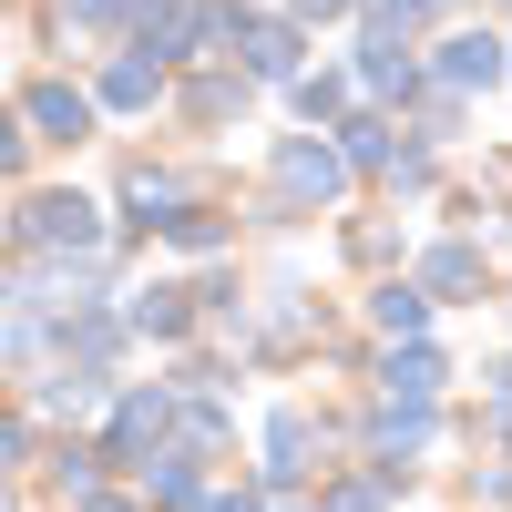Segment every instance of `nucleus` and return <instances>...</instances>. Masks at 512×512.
I'll return each mask as SVG.
<instances>
[{
    "instance_id": "1",
    "label": "nucleus",
    "mask_w": 512,
    "mask_h": 512,
    "mask_svg": "<svg viewBox=\"0 0 512 512\" xmlns=\"http://www.w3.org/2000/svg\"><path fill=\"white\" fill-rule=\"evenodd\" d=\"M11 246H21V256H93V246H103V205H93V195H72V185L21 195Z\"/></svg>"
},
{
    "instance_id": "2",
    "label": "nucleus",
    "mask_w": 512,
    "mask_h": 512,
    "mask_svg": "<svg viewBox=\"0 0 512 512\" xmlns=\"http://www.w3.org/2000/svg\"><path fill=\"white\" fill-rule=\"evenodd\" d=\"M349 175H359V164H349V144H328V123L277 144V195H287V205H328Z\"/></svg>"
},
{
    "instance_id": "3",
    "label": "nucleus",
    "mask_w": 512,
    "mask_h": 512,
    "mask_svg": "<svg viewBox=\"0 0 512 512\" xmlns=\"http://www.w3.org/2000/svg\"><path fill=\"white\" fill-rule=\"evenodd\" d=\"M359 93H379V103H400L410 93V82H420V62H410V31L400 21H379V31H359Z\"/></svg>"
},
{
    "instance_id": "4",
    "label": "nucleus",
    "mask_w": 512,
    "mask_h": 512,
    "mask_svg": "<svg viewBox=\"0 0 512 512\" xmlns=\"http://www.w3.org/2000/svg\"><path fill=\"white\" fill-rule=\"evenodd\" d=\"M164 441H175V400H164V390H123L113 400V461H144V451H164Z\"/></svg>"
},
{
    "instance_id": "5",
    "label": "nucleus",
    "mask_w": 512,
    "mask_h": 512,
    "mask_svg": "<svg viewBox=\"0 0 512 512\" xmlns=\"http://www.w3.org/2000/svg\"><path fill=\"white\" fill-rule=\"evenodd\" d=\"M21 123L41 144H82L93 134V93H72V82H21Z\"/></svg>"
},
{
    "instance_id": "6",
    "label": "nucleus",
    "mask_w": 512,
    "mask_h": 512,
    "mask_svg": "<svg viewBox=\"0 0 512 512\" xmlns=\"http://www.w3.org/2000/svg\"><path fill=\"white\" fill-rule=\"evenodd\" d=\"M236 52H246L256 82H297V62H308V21H297V11H287V21H246Z\"/></svg>"
},
{
    "instance_id": "7",
    "label": "nucleus",
    "mask_w": 512,
    "mask_h": 512,
    "mask_svg": "<svg viewBox=\"0 0 512 512\" xmlns=\"http://www.w3.org/2000/svg\"><path fill=\"white\" fill-rule=\"evenodd\" d=\"M502 72H512V41L502 31H451L441 41V82H451V93H492Z\"/></svg>"
},
{
    "instance_id": "8",
    "label": "nucleus",
    "mask_w": 512,
    "mask_h": 512,
    "mask_svg": "<svg viewBox=\"0 0 512 512\" xmlns=\"http://www.w3.org/2000/svg\"><path fill=\"white\" fill-rule=\"evenodd\" d=\"M441 379H451V359L431 349V338H390V359H379V390H400V400H441Z\"/></svg>"
},
{
    "instance_id": "9",
    "label": "nucleus",
    "mask_w": 512,
    "mask_h": 512,
    "mask_svg": "<svg viewBox=\"0 0 512 512\" xmlns=\"http://www.w3.org/2000/svg\"><path fill=\"white\" fill-rule=\"evenodd\" d=\"M308 451H318L308 410H277V420H267V492H297V482H308Z\"/></svg>"
},
{
    "instance_id": "10",
    "label": "nucleus",
    "mask_w": 512,
    "mask_h": 512,
    "mask_svg": "<svg viewBox=\"0 0 512 512\" xmlns=\"http://www.w3.org/2000/svg\"><path fill=\"white\" fill-rule=\"evenodd\" d=\"M195 318H205L195 287H144V297H134V328H144V338H195Z\"/></svg>"
},
{
    "instance_id": "11",
    "label": "nucleus",
    "mask_w": 512,
    "mask_h": 512,
    "mask_svg": "<svg viewBox=\"0 0 512 512\" xmlns=\"http://www.w3.org/2000/svg\"><path fill=\"white\" fill-rule=\"evenodd\" d=\"M103 461H113V451H93V441H62V451H52V502H62V512H82V502L103 492Z\"/></svg>"
},
{
    "instance_id": "12",
    "label": "nucleus",
    "mask_w": 512,
    "mask_h": 512,
    "mask_svg": "<svg viewBox=\"0 0 512 512\" xmlns=\"http://www.w3.org/2000/svg\"><path fill=\"white\" fill-rule=\"evenodd\" d=\"M431 308H441L431 287H400V277H390V287L369 297V328H379V338H420V328H431Z\"/></svg>"
},
{
    "instance_id": "13",
    "label": "nucleus",
    "mask_w": 512,
    "mask_h": 512,
    "mask_svg": "<svg viewBox=\"0 0 512 512\" xmlns=\"http://www.w3.org/2000/svg\"><path fill=\"white\" fill-rule=\"evenodd\" d=\"M144 502H154V512H195V502H205V472H195V441L154 461V482H144Z\"/></svg>"
},
{
    "instance_id": "14",
    "label": "nucleus",
    "mask_w": 512,
    "mask_h": 512,
    "mask_svg": "<svg viewBox=\"0 0 512 512\" xmlns=\"http://www.w3.org/2000/svg\"><path fill=\"white\" fill-rule=\"evenodd\" d=\"M420 287H431V297H472L482 287V246H431V256H420Z\"/></svg>"
},
{
    "instance_id": "15",
    "label": "nucleus",
    "mask_w": 512,
    "mask_h": 512,
    "mask_svg": "<svg viewBox=\"0 0 512 512\" xmlns=\"http://www.w3.org/2000/svg\"><path fill=\"white\" fill-rule=\"evenodd\" d=\"M338 144H349L359 175H400V144H390V123H379V113H349V123H338Z\"/></svg>"
},
{
    "instance_id": "16",
    "label": "nucleus",
    "mask_w": 512,
    "mask_h": 512,
    "mask_svg": "<svg viewBox=\"0 0 512 512\" xmlns=\"http://www.w3.org/2000/svg\"><path fill=\"white\" fill-rule=\"evenodd\" d=\"M154 93H164V62H144V52H123V62L103 72V103H113V113H144Z\"/></svg>"
},
{
    "instance_id": "17",
    "label": "nucleus",
    "mask_w": 512,
    "mask_h": 512,
    "mask_svg": "<svg viewBox=\"0 0 512 512\" xmlns=\"http://www.w3.org/2000/svg\"><path fill=\"white\" fill-rule=\"evenodd\" d=\"M236 113H246V82H226V72L185 82V123H236Z\"/></svg>"
},
{
    "instance_id": "18",
    "label": "nucleus",
    "mask_w": 512,
    "mask_h": 512,
    "mask_svg": "<svg viewBox=\"0 0 512 512\" xmlns=\"http://www.w3.org/2000/svg\"><path fill=\"white\" fill-rule=\"evenodd\" d=\"M164 236H175L185 256H216V246H226L236 226H226V216H216V205H205V195H195V205H185V216H175V226H164Z\"/></svg>"
},
{
    "instance_id": "19",
    "label": "nucleus",
    "mask_w": 512,
    "mask_h": 512,
    "mask_svg": "<svg viewBox=\"0 0 512 512\" xmlns=\"http://www.w3.org/2000/svg\"><path fill=\"white\" fill-rule=\"evenodd\" d=\"M349 82H359V72H297V113H308V123H338Z\"/></svg>"
},
{
    "instance_id": "20",
    "label": "nucleus",
    "mask_w": 512,
    "mask_h": 512,
    "mask_svg": "<svg viewBox=\"0 0 512 512\" xmlns=\"http://www.w3.org/2000/svg\"><path fill=\"white\" fill-rule=\"evenodd\" d=\"M390 482H400V472H379V482H338L328 512H390Z\"/></svg>"
},
{
    "instance_id": "21",
    "label": "nucleus",
    "mask_w": 512,
    "mask_h": 512,
    "mask_svg": "<svg viewBox=\"0 0 512 512\" xmlns=\"http://www.w3.org/2000/svg\"><path fill=\"white\" fill-rule=\"evenodd\" d=\"M461 134V93H431V103H420V144H451Z\"/></svg>"
},
{
    "instance_id": "22",
    "label": "nucleus",
    "mask_w": 512,
    "mask_h": 512,
    "mask_svg": "<svg viewBox=\"0 0 512 512\" xmlns=\"http://www.w3.org/2000/svg\"><path fill=\"white\" fill-rule=\"evenodd\" d=\"M379 21H400V31H420V21H441V11H461V0H369Z\"/></svg>"
},
{
    "instance_id": "23",
    "label": "nucleus",
    "mask_w": 512,
    "mask_h": 512,
    "mask_svg": "<svg viewBox=\"0 0 512 512\" xmlns=\"http://www.w3.org/2000/svg\"><path fill=\"white\" fill-rule=\"evenodd\" d=\"M287 11H297V21H338V11H349V0H287Z\"/></svg>"
},
{
    "instance_id": "24",
    "label": "nucleus",
    "mask_w": 512,
    "mask_h": 512,
    "mask_svg": "<svg viewBox=\"0 0 512 512\" xmlns=\"http://www.w3.org/2000/svg\"><path fill=\"white\" fill-rule=\"evenodd\" d=\"M205 512H267V502H256V492H216V502H205Z\"/></svg>"
},
{
    "instance_id": "25",
    "label": "nucleus",
    "mask_w": 512,
    "mask_h": 512,
    "mask_svg": "<svg viewBox=\"0 0 512 512\" xmlns=\"http://www.w3.org/2000/svg\"><path fill=\"white\" fill-rule=\"evenodd\" d=\"M82 512H154V502H103V492H93V502H82Z\"/></svg>"
},
{
    "instance_id": "26",
    "label": "nucleus",
    "mask_w": 512,
    "mask_h": 512,
    "mask_svg": "<svg viewBox=\"0 0 512 512\" xmlns=\"http://www.w3.org/2000/svg\"><path fill=\"white\" fill-rule=\"evenodd\" d=\"M502 11H512V0H502Z\"/></svg>"
},
{
    "instance_id": "27",
    "label": "nucleus",
    "mask_w": 512,
    "mask_h": 512,
    "mask_svg": "<svg viewBox=\"0 0 512 512\" xmlns=\"http://www.w3.org/2000/svg\"><path fill=\"white\" fill-rule=\"evenodd\" d=\"M318 512H328V502H318Z\"/></svg>"
}]
</instances>
